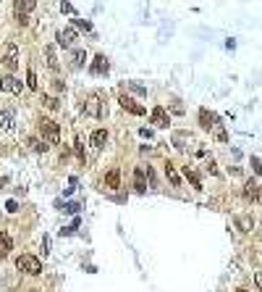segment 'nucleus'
I'll return each mask as SVG.
<instances>
[{
  "label": "nucleus",
  "mask_w": 262,
  "mask_h": 292,
  "mask_svg": "<svg viewBox=\"0 0 262 292\" xmlns=\"http://www.w3.org/2000/svg\"><path fill=\"white\" fill-rule=\"evenodd\" d=\"M40 137L48 148L50 145H58L60 142V127L52 119H40Z\"/></svg>",
  "instance_id": "nucleus-1"
},
{
  "label": "nucleus",
  "mask_w": 262,
  "mask_h": 292,
  "mask_svg": "<svg viewBox=\"0 0 262 292\" xmlns=\"http://www.w3.org/2000/svg\"><path fill=\"white\" fill-rule=\"evenodd\" d=\"M199 124H202L207 132H210V129H215L218 140H220V142H226V132L220 129V116H218V113H212V111L202 108V111H199Z\"/></svg>",
  "instance_id": "nucleus-2"
},
{
  "label": "nucleus",
  "mask_w": 262,
  "mask_h": 292,
  "mask_svg": "<svg viewBox=\"0 0 262 292\" xmlns=\"http://www.w3.org/2000/svg\"><path fill=\"white\" fill-rule=\"evenodd\" d=\"M84 111L89 113V116H95V119H100L105 113V95L103 92H92V95L84 100Z\"/></svg>",
  "instance_id": "nucleus-3"
},
{
  "label": "nucleus",
  "mask_w": 262,
  "mask_h": 292,
  "mask_svg": "<svg viewBox=\"0 0 262 292\" xmlns=\"http://www.w3.org/2000/svg\"><path fill=\"white\" fill-rule=\"evenodd\" d=\"M16 268H19V271H24V274L37 276V274H42V260L37 256H19L16 258Z\"/></svg>",
  "instance_id": "nucleus-4"
},
{
  "label": "nucleus",
  "mask_w": 262,
  "mask_h": 292,
  "mask_svg": "<svg viewBox=\"0 0 262 292\" xmlns=\"http://www.w3.org/2000/svg\"><path fill=\"white\" fill-rule=\"evenodd\" d=\"M3 66L5 68H8V71L13 74V71H16V68H19V48H16V45H13V42H8V45H5V56H3Z\"/></svg>",
  "instance_id": "nucleus-5"
},
{
  "label": "nucleus",
  "mask_w": 262,
  "mask_h": 292,
  "mask_svg": "<svg viewBox=\"0 0 262 292\" xmlns=\"http://www.w3.org/2000/svg\"><path fill=\"white\" fill-rule=\"evenodd\" d=\"M76 40H79V34H76L74 27H66L58 32V45L60 48H76Z\"/></svg>",
  "instance_id": "nucleus-6"
},
{
  "label": "nucleus",
  "mask_w": 262,
  "mask_h": 292,
  "mask_svg": "<svg viewBox=\"0 0 262 292\" xmlns=\"http://www.w3.org/2000/svg\"><path fill=\"white\" fill-rule=\"evenodd\" d=\"M152 124L155 127H160V129H165L168 124H171V116H168V111L163 108V105H155V108H152Z\"/></svg>",
  "instance_id": "nucleus-7"
},
{
  "label": "nucleus",
  "mask_w": 262,
  "mask_h": 292,
  "mask_svg": "<svg viewBox=\"0 0 262 292\" xmlns=\"http://www.w3.org/2000/svg\"><path fill=\"white\" fill-rule=\"evenodd\" d=\"M0 90L11 92V95H19V92H21V82L13 74H8V76H3V79H0Z\"/></svg>",
  "instance_id": "nucleus-8"
},
{
  "label": "nucleus",
  "mask_w": 262,
  "mask_h": 292,
  "mask_svg": "<svg viewBox=\"0 0 262 292\" xmlns=\"http://www.w3.org/2000/svg\"><path fill=\"white\" fill-rule=\"evenodd\" d=\"M89 71L95 74V76H103V74H107V71H110V61H107L105 56H97L95 61H92Z\"/></svg>",
  "instance_id": "nucleus-9"
},
{
  "label": "nucleus",
  "mask_w": 262,
  "mask_h": 292,
  "mask_svg": "<svg viewBox=\"0 0 262 292\" xmlns=\"http://www.w3.org/2000/svg\"><path fill=\"white\" fill-rule=\"evenodd\" d=\"M118 103H121L129 113H134V116H142V113H144V105H139L136 100H131L129 95H121V97H118Z\"/></svg>",
  "instance_id": "nucleus-10"
},
{
  "label": "nucleus",
  "mask_w": 262,
  "mask_h": 292,
  "mask_svg": "<svg viewBox=\"0 0 262 292\" xmlns=\"http://www.w3.org/2000/svg\"><path fill=\"white\" fill-rule=\"evenodd\" d=\"M134 190L136 192H147V171L142 166L134 168Z\"/></svg>",
  "instance_id": "nucleus-11"
},
{
  "label": "nucleus",
  "mask_w": 262,
  "mask_h": 292,
  "mask_svg": "<svg viewBox=\"0 0 262 292\" xmlns=\"http://www.w3.org/2000/svg\"><path fill=\"white\" fill-rule=\"evenodd\" d=\"M34 5H37V0H16L13 3V11H16V16H29V11H34Z\"/></svg>",
  "instance_id": "nucleus-12"
},
{
  "label": "nucleus",
  "mask_w": 262,
  "mask_h": 292,
  "mask_svg": "<svg viewBox=\"0 0 262 292\" xmlns=\"http://www.w3.org/2000/svg\"><path fill=\"white\" fill-rule=\"evenodd\" d=\"M105 187L107 190H118L121 187V171L118 168H110V171L105 174Z\"/></svg>",
  "instance_id": "nucleus-13"
},
{
  "label": "nucleus",
  "mask_w": 262,
  "mask_h": 292,
  "mask_svg": "<svg viewBox=\"0 0 262 292\" xmlns=\"http://www.w3.org/2000/svg\"><path fill=\"white\" fill-rule=\"evenodd\" d=\"M11 248H13V240H11V234L8 232H0V260H3L5 256L11 253Z\"/></svg>",
  "instance_id": "nucleus-14"
},
{
  "label": "nucleus",
  "mask_w": 262,
  "mask_h": 292,
  "mask_svg": "<svg viewBox=\"0 0 262 292\" xmlns=\"http://www.w3.org/2000/svg\"><path fill=\"white\" fill-rule=\"evenodd\" d=\"M244 195H246V200H252V203H260V184H257V182H246V187H244Z\"/></svg>",
  "instance_id": "nucleus-15"
},
{
  "label": "nucleus",
  "mask_w": 262,
  "mask_h": 292,
  "mask_svg": "<svg viewBox=\"0 0 262 292\" xmlns=\"http://www.w3.org/2000/svg\"><path fill=\"white\" fill-rule=\"evenodd\" d=\"M13 129V111H0V132Z\"/></svg>",
  "instance_id": "nucleus-16"
},
{
  "label": "nucleus",
  "mask_w": 262,
  "mask_h": 292,
  "mask_svg": "<svg viewBox=\"0 0 262 292\" xmlns=\"http://www.w3.org/2000/svg\"><path fill=\"white\" fill-rule=\"evenodd\" d=\"M105 142H107V132L105 129H95V132H92V145L100 150V148H105Z\"/></svg>",
  "instance_id": "nucleus-17"
},
{
  "label": "nucleus",
  "mask_w": 262,
  "mask_h": 292,
  "mask_svg": "<svg viewBox=\"0 0 262 292\" xmlns=\"http://www.w3.org/2000/svg\"><path fill=\"white\" fill-rule=\"evenodd\" d=\"M45 58H48V68H52V71H55V68H58V58H55V48H52V45H48V48H45Z\"/></svg>",
  "instance_id": "nucleus-18"
},
{
  "label": "nucleus",
  "mask_w": 262,
  "mask_h": 292,
  "mask_svg": "<svg viewBox=\"0 0 262 292\" xmlns=\"http://www.w3.org/2000/svg\"><path fill=\"white\" fill-rule=\"evenodd\" d=\"M165 176H168V179H171V184H173V187H181V176L176 174L173 163H165Z\"/></svg>",
  "instance_id": "nucleus-19"
},
{
  "label": "nucleus",
  "mask_w": 262,
  "mask_h": 292,
  "mask_svg": "<svg viewBox=\"0 0 262 292\" xmlns=\"http://www.w3.org/2000/svg\"><path fill=\"white\" fill-rule=\"evenodd\" d=\"M84 61H87V53H84L81 48H74V58H71L74 68H81V66H84Z\"/></svg>",
  "instance_id": "nucleus-20"
},
{
  "label": "nucleus",
  "mask_w": 262,
  "mask_h": 292,
  "mask_svg": "<svg viewBox=\"0 0 262 292\" xmlns=\"http://www.w3.org/2000/svg\"><path fill=\"white\" fill-rule=\"evenodd\" d=\"M183 174H186V179H189L191 184H194V187H197V190H202V182H199V176H197L194 171H189V166H186V168H183Z\"/></svg>",
  "instance_id": "nucleus-21"
},
{
  "label": "nucleus",
  "mask_w": 262,
  "mask_h": 292,
  "mask_svg": "<svg viewBox=\"0 0 262 292\" xmlns=\"http://www.w3.org/2000/svg\"><path fill=\"white\" fill-rule=\"evenodd\" d=\"M29 145H32V150H37V153H45V150H48V145H45L42 140H37V137H29Z\"/></svg>",
  "instance_id": "nucleus-22"
},
{
  "label": "nucleus",
  "mask_w": 262,
  "mask_h": 292,
  "mask_svg": "<svg viewBox=\"0 0 262 292\" xmlns=\"http://www.w3.org/2000/svg\"><path fill=\"white\" fill-rule=\"evenodd\" d=\"M42 103H45V108H50V111H58V97H52V95H45V97H42Z\"/></svg>",
  "instance_id": "nucleus-23"
},
{
  "label": "nucleus",
  "mask_w": 262,
  "mask_h": 292,
  "mask_svg": "<svg viewBox=\"0 0 262 292\" xmlns=\"http://www.w3.org/2000/svg\"><path fill=\"white\" fill-rule=\"evenodd\" d=\"M26 87L29 90H37V74H34V68H29V71H26Z\"/></svg>",
  "instance_id": "nucleus-24"
},
{
  "label": "nucleus",
  "mask_w": 262,
  "mask_h": 292,
  "mask_svg": "<svg viewBox=\"0 0 262 292\" xmlns=\"http://www.w3.org/2000/svg\"><path fill=\"white\" fill-rule=\"evenodd\" d=\"M236 224H238V227H241V232H249V229H252V224H254V221H252V219H236Z\"/></svg>",
  "instance_id": "nucleus-25"
},
{
  "label": "nucleus",
  "mask_w": 262,
  "mask_h": 292,
  "mask_svg": "<svg viewBox=\"0 0 262 292\" xmlns=\"http://www.w3.org/2000/svg\"><path fill=\"white\" fill-rule=\"evenodd\" d=\"M79 208H81L79 203H66V205H63V211H66V213H79Z\"/></svg>",
  "instance_id": "nucleus-26"
},
{
  "label": "nucleus",
  "mask_w": 262,
  "mask_h": 292,
  "mask_svg": "<svg viewBox=\"0 0 262 292\" xmlns=\"http://www.w3.org/2000/svg\"><path fill=\"white\" fill-rule=\"evenodd\" d=\"M74 24H76V27H81L84 32H89V29H92V24H89V21H84V19H74Z\"/></svg>",
  "instance_id": "nucleus-27"
},
{
  "label": "nucleus",
  "mask_w": 262,
  "mask_h": 292,
  "mask_svg": "<svg viewBox=\"0 0 262 292\" xmlns=\"http://www.w3.org/2000/svg\"><path fill=\"white\" fill-rule=\"evenodd\" d=\"M76 156H79L81 161L87 158V156H84V148H81V140H76Z\"/></svg>",
  "instance_id": "nucleus-28"
},
{
  "label": "nucleus",
  "mask_w": 262,
  "mask_h": 292,
  "mask_svg": "<svg viewBox=\"0 0 262 292\" xmlns=\"http://www.w3.org/2000/svg\"><path fill=\"white\" fill-rule=\"evenodd\" d=\"M5 208H8L11 213H16V211H19V203H16V200H8V203H5Z\"/></svg>",
  "instance_id": "nucleus-29"
},
{
  "label": "nucleus",
  "mask_w": 262,
  "mask_h": 292,
  "mask_svg": "<svg viewBox=\"0 0 262 292\" xmlns=\"http://www.w3.org/2000/svg\"><path fill=\"white\" fill-rule=\"evenodd\" d=\"M60 11H66V13H74V5H71V3H66V0H63V3H60Z\"/></svg>",
  "instance_id": "nucleus-30"
},
{
  "label": "nucleus",
  "mask_w": 262,
  "mask_h": 292,
  "mask_svg": "<svg viewBox=\"0 0 262 292\" xmlns=\"http://www.w3.org/2000/svg\"><path fill=\"white\" fill-rule=\"evenodd\" d=\"M252 168H254V174H260V158L257 156L252 158Z\"/></svg>",
  "instance_id": "nucleus-31"
},
{
  "label": "nucleus",
  "mask_w": 262,
  "mask_h": 292,
  "mask_svg": "<svg viewBox=\"0 0 262 292\" xmlns=\"http://www.w3.org/2000/svg\"><path fill=\"white\" fill-rule=\"evenodd\" d=\"M131 90H134V92H139V95H144V92H147V90L142 87V84H131Z\"/></svg>",
  "instance_id": "nucleus-32"
},
{
  "label": "nucleus",
  "mask_w": 262,
  "mask_h": 292,
  "mask_svg": "<svg viewBox=\"0 0 262 292\" xmlns=\"http://www.w3.org/2000/svg\"><path fill=\"white\" fill-rule=\"evenodd\" d=\"M16 19H19V24H21V27H26V24H29V16H24V13H21V16H16Z\"/></svg>",
  "instance_id": "nucleus-33"
},
{
  "label": "nucleus",
  "mask_w": 262,
  "mask_h": 292,
  "mask_svg": "<svg viewBox=\"0 0 262 292\" xmlns=\"http://www.w3.org/2000/svg\"><path fill=\"white\" fill-rule=\"evenodd\" d=\"M29 292H42V290H29Z\"/></svg>",
  "instance_id": "nucleus-34"
},
{
  "label": "nucleus",
  "mask_w": 262,
  "mask_h": 292,
  "mask_svg": "<svg viewBox=\"0 0 262 292\" xmlns=\"http://www.w3.org/2000/svg\"><path fill=\"white\" fill-rule=\"evenodd\" d=\"M236 292H249V290H236Z\"/></svg>",
  "instance_id": "nucleus-35"
}]
</instances>
